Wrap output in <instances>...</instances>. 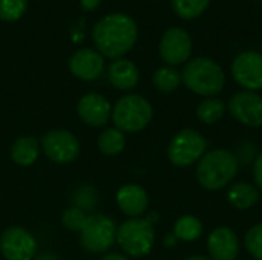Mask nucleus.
Instances as JSON below:
<instances>
[{"label": "nucleus", "mask_w": 262, "mask_h": 260, "mask_svg": "<svg viewBox=\"0 0 262 260\" xmlns=\"http://www.w3.org/2000/svg\"><path fill=\"white\" fill-rule=\"evenodd\" d=\"M92 38L101 55L117 60L129 52L137 43L138 26L130 15L111 12L94 25Z\"/></svg>", "instance_id": "nucleus-1"}, {"label": "nucleus", "mask_w": 262, "mask_h": 260, "mask_svg": "<svg viewBox=\"0 0 262 260\" xmlns=\"http://www.w3.org/2000/svg\"><path fill=\"white\" fill-rule=\"evenodd\" d=\"M239 161L236 155L226 149L207 152L196 167V179L200 185L209 192H216L227 187L236 176Z\"/></svg>", "instance_id": "nucleus-2"}, {"label": "nucleus", "mask_w": 262, "mask_h": 260, "mask_svg": "<svg viewBox=\"0 0 262 260\" xmlns=\"http://www.w3.org/2000/svg\"><path fill=\"white\" fill-rule=\"evenodd\" d=\"M184 86L201 97H216L226 84L223 67L209 57H196L186 63L181 72Z\"/></svg>", "instance_id": "nucleus-3"}, {"label": "nucleus", "mask_w": 262, "mask_h": 260, "mask_svg": "<svg viewBox=\"0 0 262 260\" xmlns=\"http://www.w3.org/2000/svg\"><path fill=\"white\" fill-rule=\"evenodd\" d=\"M154 116L152 104L141 95L121 97L112 107V121L123 133H135L149 126Z\"/></svg>", "instance_id": "nucleus-4"}, {"label": "nucleus", "mask_w": 262, "mask_h": 260, "mask_svg": "<svg viewBox=\"0 0 262 260\" xmlns=\"http://www.w3.org/2000/svg\"><path fill=\"white\" fill-rule=\"evenodd\" d=\"M117 244L127 257H144L155 244L154 225L147 219L130 218L117 228Z\"/></svg>", "instance_id": "nucleus-5"}, {"label": "nucleus", "mask_w": 262, "mask_h": 260, "mask_svg": "<svg viewBox=\"0 0 262 260\" xmlns=\"http://www.w3.org/2000/svg\"><path fill=\"white\" fill-rule=\"evenodd\" d=\"M207 150V141L193 129H183L167 146V158L175 167H189L198 162Z\"/></svg>", "instance_id": "nucleus-6"}, {"label": "nucleus", "mask_w": 262, "mask_h": 260, "mask_svg": "<svg viewBox=\"0 0 262 260\" xmlns=\"http://www.w3.org/2000/svg\"><path fill=\"white\" fill-rule=\"evenodd\" d=\"M80 242L81 247L92 254L107 251L114 245V242H117L115 221L106 215L88 216L80 231Z\"/></svg>", "instance_id": "nucleus-7"}, {"label": "nucleus", "mask_w": 262, "mask_h": 260, "mask_svg": "<svg viewBox=\"0 0 262 260\" xmlns=\"http://www.w3.org/2000/svg\"><path fill=\"white\" fill-rule=\"evenodd\" d=\"M41 150L55 164H69L80 155V141L68 130H49L41 138Z\"/></svg>", "instance_id": "nucleus-8"}, {"label": "nucleus", "mask_w": 262, "mask_h": 260, "mask_svg": "<svg viewBox=\"0 0 262 260\" xmlns=\"http://www.w3.org/2000/svg\"><path fill=\"white\" fill-rule=\"evenodd\" d=\"M192 37L184 28H169L160 40V57L167 63V66L187 63L192 55Z\"/></svg>", "instance_id": "nucleus-9"}, {"label": "nucleus", "mask_w": 262, "mask_h": 260, "mask_svg": "<svg viewBox=\"0 0 262 260\" xmlns=\"http://www.w3.org/2000/svg\"><path fill=\"white\" fill-rule=\"evenodd\" d=\"M0 251L6 260H34L37 241L21 227H9L0 236Z\"/></svg>", "instance_id": "nucleus-10"}, {"label": "nucleus", "mask_w": 262, "mask_h": 260, "mask_svg": "<svg viewBox=\"0 0 262 260\" xmlns=\"http://www.w3.org/2000/svg\"><path fill=\"white\" fill-rule=\"evenodd\" d=\"M232 75L244 90L256 92L262 89V54L244 51L232 63Z\"/></svg>", "instance_id": "nucleus-11"}, {"label": "nucleus", "mask_w": 262, "mask_h": 260, "mask_svg": "<svg viewBox=\"0 0 262 260\" xmlns=\"http://www.w3.org/2000/svg\"><path fill=\"white\" fill-rule=\"evenodd\" d=\"M230 115L246 127L262 126V97L256 92L241 90L229 101Z\"/></svg>", "instance_id": "nucleus-12"}, {"label": "nucleus", "mask_w": 262, "mask_h": 260, "mask_svg": "<svg viewBox=\"0 0 262 260\" xmlns=\"http://www.w3.org/2000/svg\"><path fill=\"white\" fill-rule=\"evenodd\" d=\"M69 70L80 80H97L104 70V57L91 48H80L69 57Z\"/></svg>", "instance_id": "nucleus-13"}, {"label": "nucleus", "mask_w": 262, "mask_h": 260, "mask_svg": "<svg viewBox=\"0 0 262 260\" xmlns=\"http://www.w3.org/2000/svg\"><path fill=\"white\" fill-rule=\"evenodd\" d=\"M78 116L91 127H103L112 116V107L106 97L91 92L83 95L77 104Z\"/></svg>", "instance_id": "nucleus-14"}, {"label": "nucleus", "mask_w": 262, "mask_h": 260, "mask_svg": "<svg viewBox=\"0 0 262 260\" xmlns=\"http://www.w3.org/2000/svg\"><path fill=\"white\" fill-rule=\"evenodd\" d=\"M210 260H236L239 256V239L229 227L215 228L207 238Z\"/></svg>", "instance_id": "nucleus-15"}, {"label": "nucleus", "mask_w": 262, "mask_h": 260, "mask_svg": "<svg viewBox=\"0 0 262 260\" xmlns=\"http://www.w3.org/2000/svg\"><path fill=\"white\" fill-rule=\"evenodd\" d=\"M117 204L120 210L129 218H140L147 211V192L137 184H126L117 192Z\"/></svg>", "instance_id": "nucleus-16"}, {"label": "nucleus", "mask_w": 262, "mask_h": 260, "mask_svg": "<svg viewBox=\"0 0 262 260\" xmlns=\"http://www.w3.org/2000/svg\"><path fill=\"white\" fill-rule=\"evenodd\" d=\"M107 77L111 84L120 90H130L140 80V70L137 64L127 58H117L107 67Z\"/></svg>", "instance_id": "nucleus-17"}, {"label": "nucleus", "mask_w": 262, "mask_h": 260, "mask_svg": "<svg viewBox=\"0 0 262 260\" xmlns=\"http://www.w3.org/2000/svg\"><path fill=\"white\" fill-rule=\"evenodd\" d=\"M40 155V144L34 136H20L11 146V159L21 167L32 166Z\"/></svg>", "instance_id": "nucleus-18"}, {"label": "nucleus", "mask_w": 262, "mask_h": 260, "mask_svg": "<svg viewBox=\"0 0 262 260\" xmlns=\"http://www.w3.org/2000/svg\"><path fill=\"white\" fill-rule=\"evenodd\" d=\"M227 201L233 208L244 211L252 208L259 201V190L249 182H236L229 188Z\"/></svg>", "instance_id": "nucleus-19"}, {"label": "nucleus", "mask_w": 262, "mask_h": 260, "mask_svg": "<svg viewBox=\"0 0 262 260\" xmlns=\"http://www.w3.org/2000/svg\"><path fill=\"white\" fill-rule=\"evenodd\" d=\"M203 222L192 215H186L181 216L175 225H173V236L177 241H183V242H193L198 241L203 234Z\"/></svg>", "instance_id": "nucleus-20"}, {"label": "nucleus", "mask_w": 262, "mask_h": 260, "mask_svg": "<svg viewBox=\"0 0 262 260\" xmlns=\"http://www.w3.org/2000/svg\"><path fill=\"white\" fill-rule=\"evenodd\" d=\"M181 74L173 66L158 67L152 75V84L158 92L170 93L175 92L181 84Z\"/></svg>", "instance_id": "nucleus-21"}, {"label": "nucleus", "mask_w": 262, "mask_h": 260, "mask_svg": "<svg viewBox=\"0 0 262 260\" xmlns=\"http://www.w3.org/2000/svg\"><path fill=\"white\" fill-rule=\"evenodd\" d=\"M226 113V103L221 98L209 97L203 100L196 107V116L203 124L212 126L218 123Z\"/></svg>", "instance_id": "nucleus-22"}, {"label": "nucleus", "mask_w": 262, "mask_h": 260, "mask_svg": "<svg viewBox=\"0 0 262 260\" xmlns=\"http://www.w3.org/2000/svg\"><path fill=\"white\" fill-rule=\"evenodd\" d=\"M126 147V136L117 127H111L101 132L98 136V149L106 156H115Z\"/></svg>", "instance_id": "nucleus-23"}, {"label": "nucleus", "mask_w": 262, "mask_h": 260, "mask_svg": "<svg viewBox=\"0 0 262 260\" xmlns=\"http://www.w3.org/2000/svg\"><path fill=\"white\" fill-rule=\"evenodd\" d=\"M210 0H172L173 12L184 18V20H193L204 14V11L209 8Z\"/></svg>", "instance_id": "nucleus-24"}, {"label": "nucleus", "mask_w": 262, "mask_h": 260, "mask_svg": "<svg viewBox=\"0 0 262 260\" xmlns=\"http://www.w3.org/2000/svg\"><path fill=\"white\" fill-rule=\"evenodd\" d=\"M244 245L253 259L262 260V222L247 230L244 236Z\"/></svg>", "instance_id": "nucleus-25"}, {"label": "nucleus", "mask_w": 262, "mask_h": 260, "mask_svg": "<svg viewBox=\"0 0 262 260\" xmlns=\"http://www.w3.org/2000/svg\"><path fill=\"white\" fill-rule=\"evenodd\" d=\"M28 6V0H0V20H18Z\"/></svg>", "instance_id": "nucleus-26"}, {"label": "nucleus", "mask_w": 262, "mask_h": 260, "mask_svg": "<svg viewBox=\"0 0 262 260\" xmlns=\"http://www.w3.org/2000/svg\"><path fill=\"white\" fill-rule=\"evenodd\" d=\"M88 216L86 211L78 208V207H69L68 210L63 211L61 215V224L64 225V228H68L69 231H81L84 222H86Z\"/></svg>", "instance_id": "nucleus-27"}, {"label": "nucleus", "mask_w": 262, "mask_h": 260, "mask_svg": "<svg viewBox=\"0 0 262 260\" xmlns=\"http://www.w3.org/2000/svg\"><path fill=\"white\" fill-rule=\"evenodd\" d=\"M72 201L75 202V207H78L81 210H91V208H94V205L97 202V195H95L94 188L84 185L74 193Z\"/></svg>", "instance_id": "nucleus-28"}, {"label": "nucleus", "mask_w": 262, "mask_h": 260, "mask_svg": "<svg viewBox=\"0 0 262 260\" xmlns=\"http://www.w3.org/2000/svg\"><path fill=\"white\" fill-rule=\"evenodd\" d=\"M253 179L258 188L262 190V152L253 161Z\"/></svg>", "instance_id": "nucleus-29"}, {"label": "nucleus", "mask_w": 262, "mask_h": 260, "mask_svg": "<svg viewBox=\"0 0 262 260\" xmlns=\"http://www.w3.org/2000/svg\"><path fill=\"white\" fill-rule=\"evenodd\" d=\"M100 2H101V0H80L81 6H83L84 9H88V11H92V9H95V8L100 5Z\"/></svg>", "instance_id": "nucleus-30"}, {"label": "nucleus", "mask_w": 262, "mask_h": 260, "mask_svg": "<svg viewBox=\"0 0 262 260\" xmlns=\"http://www.w3.org/2000/svg\"><path fill=\"white\" fill-rule=\"evenodd\" d=\"M101 260H130L126 254H118V253H111V254H106Z\"/></svg>", "instance_id": "nucleus-31"}, {"label": "nucleus", "mask_w": 262, "mask_h": 260, "mask_svg": "<svg viewBox=\"0 0 262 260\" xmlns=\"http://www.w3.org/2000/svg\"><path fill=\"white\" fill-rule=\"evenodd\" d=\"M34 260H58V257L55 254H51V253H45V254H40L37 257H34Z\"/></svg>", "instance_id": "nucleus-32"}, {"label": "nucleus", "mask_w": 262, "mask_h": 260, "mask_svg": "<svg viewBox=\"0 0 262 260\" xmlns=\"http://www.w3.org/2000/svg\"><path fill=\"white\" fill-rule=\"evenodd\" d=\"M184 260H210L207 259V257H204V256H190V257H187V259Z\"/></svg>", "instance_id": "nucleus-33"}]
</instances>
